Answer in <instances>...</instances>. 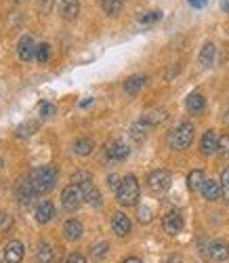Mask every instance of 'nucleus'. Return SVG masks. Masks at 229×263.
<instances>
[{
  "label": "nucleus",
  "mask_w": 229,
  "mask_h": 263,
  "mask_svg": "<svg viewBox=\"0 0 229 263\" xmlns=\"http://www.w3.org/2000/svg\"><path fill=\"white\" fill-rule=\"evenodd\" d=\"M221 187H223V196L229 200V166L223 168V173H221Z\"/></svg>",
  "instance_id": "34"
},
{
  "label": "nucleus",
  "mask_w": 229,
  "mask_h": 263,
  "mask_svg": "<svg viewBox=\"0 0 229 263\" xmlns=\"http://www.w3.org/2000/svg\"><path fill=\"white\" fill-rule=\"evenodd\" d=\"M84 200V196H82V187L80 185H74L70 183L63 192H61V204L65 211H76Z\"/></svg>",
  "instance_id": "4"
},
{
  "label": "nucleus",
  "mask_w": 229,
  "mask_h": 263,
  "mask_svg": "<svg viewBox=\"0 0 229 263\" xmlns=\"http://www.w3.org/2000/svg\"><path fill=\"white\" fill-rule=\"evenodd\" d=\"M185 105H187V109L192 114H200L202 109L206 107V99L200 95V93H192L189 97H187V101H185Z\"/></svg>",
  "instance_id": "21"
},
{
  "label": "nucleus",
  "mask_w": 229,
  "mask_h": 263,
  "mask_svg": "<svg viewBox=\"0 0 229 263\" xmlns=\"http://www.w3.org/2000/svg\"><path fill=\"white\" fill-rule=\"evenodd\" d=\"M82 223L78 221V219H67V221L63 223V234L67 240H78L82 236Z\"/></svg>",
  "instance_id": "17"
},
{
  "label": "nucleus",
  "mask_w": 229,
  "mask_h": 263,
  "mask_svg": "<svg viewBox=\"0 0 229 263\" xmlns=\"http://www.w3.org/2000/svg\"><path fill=\"white\" fill-rule=\"evenodd\" d=\"M192 141H194V124L189 122H181L168 135V145L173 149H187Z\"/></svg>",
  "instance_id": "3"
},
{
  "label": "nucleus",
  "mask_w": 229,
  "mask_h": 263,
  "mask_svg": "<svg viewBox=\"0 0 229 263\" xmlns=\"http://www.w3.org/2000/svg\"><path fill=\"white\" fill-rule=\"evenodd\" d=\"M93 149H95V143L93 139H88V137H82L74 143V152L78 156H88V154H93Z\"/></svg>",
  "instance_id": "24"
},
{
  "label": "nucleus",
  "mask_w": 229,
  "mask_h": 263,
  "mask_svg": "<svg viewBox=\"0 0 229 263\" xmlns=\"http://www.w3.org/2000/svg\"><path fill=\"white\" fill-rule=\"evenodd\" d=\"M219 147V139H217V133L215 130H206V133L202 135V141H200V152L204 156H211L215 154Z\"/></svg>",
  "instance_id": "10"
},
{
  "label": "nucleus",
  "mask_w": 229,
  "mask_h": 263,
  "mask_svg": "<svg viewBox=\"0 0 229 263\" xmlns=\"http://www.w3.org/2000/svg\"><path fill=\"white\" fill-rule=\"evenodd\" d=\"M166 109H162V107H154V109H149V112H145L143 114V122H147L149 126H156V124H160V122H164L166 120Z\"/></svg>",
  "instance_id": "18"
},
{
  "label": "nucleus",
  "mask_w": 229,
  "mask_h": 263,
  "mask_svg": "<svg viewBox=\"0 0 229 263\" xmlns=\"http://www.w3.org/2000/svg\"><path fill=\"white\" fill-rule=\"evenodd\" d=\"M120 177H118V175H109V177H107V185L109 187H113V190H118V185H120Z\"/></svg>",
  "instance_id": "38"
},
{
  "label": "nucleus",
  "mask_w": 229,
  "mask_h": 263,
  "mask_svg": "<svg viewBox=\"0 0 229 263\" xmlns=\"http://www.w3.org/2000/svg\"><path fill=\"white\" fill-rule=\"evenodd\" d=\"M38 130V122L36 120H28V122H24V124H19L17 126V137H21V139H26V137H32L34 133Z\"/></svg>",
  "instance_id": "27"
},
{
  "label": "nucleus",
  "mask_w": 229,
  "mask_h": 263,
  "mask_svg": "<svg viewBox=\"0 0 229 263\" xmlns=\"http://www.w3.org/2000/svg\"><path fill=\"white\" fill-rule=\"evenodd\" d=\"M36 259H38V263H51L55 259L53 247L49 242H40L38 249H36Z\"/></svg>",
  "instance_id": "19"
},
{
  "label": "nucleus",
  "mask_w": 229,
  "mask_h": 263,
  "mask_svg": "<svg viewBox=\"0 0 229 263\" xmlns=\"http://www.w3.org/2000/svg\"><path fill=\"white\" fill-rule=\"evenodd\" d=\"M162 228H164L166 234L177 236V234L183 230V215H181L179 211H170V213L164 215V219H162Z\"/></svg>",
  "instance_id": "8"
},
{
  "label": "nucleus",
  "mask_w": 229,
  "mask_h": 263,
  "mask_svg": "<svg viewBox=\"0 0 229 263\" xmlns=\"http://www.w3.org/2000/svg\"><path fill=\"white\" fill-rule=\"evenodd\" d=\"M24 255H26V247L21 245L19 240H11L5 249V261L7 263H21Z\"/></svg>",
  "instance_id": "9"
},
{
  "label": "nucleus",
  "mask_w": 229,
  "mask_h": 263,
  "mask_svg": "<svg viewBox=\"0 0 229 263\" xmlns=\"http://www.w3.org/2000/svg\"><path fill=\"white\" fill-rule=\"evenodd\" d=\"M107 251H109V245L107 242H99V245H95L93 249H90V257H93L95 261H101V259H105Z\"/></svg>",
  "instance_id": "29"
},
{
  "label": "nucleus",
  "mask_w": 229,
  "mask_h": 263,
  "mask_svg": "<svg viewBox=\"0 0 229 263\" xmlns=\"http://www.w3.org/2000/svg\"><path fill=\"white\" fill-rule=\"evenodd\" d=\"M82 196H84V200H86L88 204H93V206H101V192L93 185V181L82 185Z\"/></svg>",
  "instance_id": "16"
},
{
  "label": "nucleus",
  "mask_w": 229,
  "mask_h": 263,
  "mask_svg": "<svg viewBox=\"0 0 229 263\" xmlns=\"http://www.w3.org/2000/svg\"><path fill=\"white\" fill-rule=\"evenodd\" d=\"M208 255L215 261H225L229 257V245H225V242H213L211 249H208Z\"/></svg>",
  "instance_id": "23"
},
{
  "label": "nucleus",
  "mask_w": 229,
  "mask_h": 263,
  "mask_svg": "<svg viewBox=\"0 0 229 263\" xmlns=\"http://www.w3.org/2000/svg\"><path fill=\"white\" fill-rule=\"evenodd\" d=\"M36 42H34V38L32 36H24L19 42H17V55H19V59L21 61H32V59H36Z\"/></svg>",
  "instance_id": "7"
},
{
  "label": "nucleus",
  "mask_w": 229,
  "mask_h": 263,
  "mask_svg": "<svg viewBox=\"0 0 229 263\" xmlns=\"http://www.w3.org/2000/svg\"><path fill=\"white\" fill-rule=\"evenodd\" d=\"M93 181V177H90V173H86V171H78V173H74L72 175V183L74 185H84V183H90Z\"/></svg>",
  "instance_id": "31"
},
{
  "label": "nucleus",
  "mask_w": 229,
  "mask_h": 263,
  "mask_svg": "<svg viewBox=\"0 0 229 263\" xmlns=\"http://www.w3.org/2000/svg\"><path fill=\"white\" fill-rule=\"evenodd\" d=\"M65 263H86V259L82 255H78V253H72V255L65 257Z\"/></svg>",
  "instance_id": "37"
},
{
  "label": "nucleus",
  "mask_w": 229,
  "mask_h": 263,
  "mask_svg": "<svg viewBox=\"0 0 229 263\" xmlns=\"http://www.w3.org/2000/svg\"><path fill=\"white\" fill-rule=\"evenodd\" d=\"M57 114V107L53 105V103H49V101H42L40 103V116L42 118H51V116H55Z\"/></svg>",
  "instance_id": "33"
},
{
  "label": "nucleus",
  "mask_w": 229,
  "mask_h": 263,
  "mask_svg": "<svg viewBox=\"0 0 229 263\" xmlns=\"http://www.w3.org/2000/svg\"><path fill=\"white\" fill-rule=\"evenodd\" d=\"M57 175L59 173H57V168L53 164H44V166L34 168L28 179H30V183H32L36 194H49L57 183Z\"/></svg>",
  "instance_id": "1"
},
{
  "label": "nucleus",
  "mask_w": 229,
  "mask_h": 263,
  "mask_svg": "<svg viewBox=\"0 0 229 263\" xmlns=\"http://www.w3.org/2000/svg\"><path fill=\"white\" fill-rule=\"evenodd\" d=\"M128 154H130V149L122 141H111L105 149V156L109 160H124V158H128Z\"/></svg>",
  "instance_id": "11"
},
{
  "label": "nucleus",
  "mask_w": 229,
  "mask_h": 263,
  "mask_svg": "<svg viewBox=\"0 0 229 263\" xmlns=\"http://www.w3.org/2000/svg\"><path fill=\"white\" fill-rule=\"evenodd\" d=\"M36 221L38 223H49L51 219L55 217V206H53V202H49V200H42L38 206H36Z\"/></svg>",
  "instance_id": "15"
},
{
  "label": "nucleus",
  "mask_w": 229,
  "mask_h": 263,
  "mask_svg": "<svg viewBox=\"0 0 229 263\" xmlns=\"http://www.w3.org/2000/svg\"><path fill=\"white\" fill-rule=\"evenodd\" d=\"M34 196H36V192H34L30 179H19V183L15 185V198H17V202L28 206L34 200Z\"/></svg>",
  "instance_id": "6"
},
{
  "label": "nucleus",
  "mask_w": 229,
  "mask_h": 263,
  "mask_svg": "<svg viewBox=\"0 0 229 263\" xmlns=\"http://www.w3.org/2000/svg\"><path fill=\"white\" fill-rule=\"evenodd\" d=\"M124 263H143V261H141V259H137V257H128Z\"/></svg>",
  "instance_id": "42"
},
{
  "label": "nucleus",
  "mask_w": 229,
  "mask_h": 263,
  "mask_svg": "<svg viewBox=\"0 0 229 263\" xmlns=\"http://www.w3.org/2000/svg\"><path fill=\"white\" fill-rule=\"evenodd\" d=\"M189 5H192L194 9H202V7L206 5V0H189Z\"/></svg>",
  "instance_id": "39"
},
{
  "label": "nucleus",
  "mask_w": 229,
  "mask_h": 263,
  "mask_svg": "<svg viewBox=\"0 0 229 263\" xmlns=\"http://www.w3.org/2000/svg\"><path fill=\"white\" fill-rule=\"evenodd\" d=\"M158 19H162V13H160V11H149V13L139 17L141 24H154V21H158Z\"/></svg>",
  "instance_id": "35"
},
{
  "label": "nucleus",
  "mask_w": 229,
  "mask_h": 263,
  "mask_svg": "<svg viewBox=\"0 0 229 263\" xmlns=\"http://www.w3.org/2000/svg\"><path fill=\"white\" fill-rule=\"evenodd\" d=\"M170 181H173L170 173L164 171V168H158V171L149 173V177H147V185H149V190L156 192V194L166 192V190L170 187Z\"/></svg>",
  "instance_id": "5"
},
{
  "label": "nucleus",
  "mask_w": 229,
  "mask_h": 263,
  "mask_svg": "<svg viewBox=\"0 0 229 263\" xmlns=\"http://www.w3.org/2000/svg\"><path fill=\"white\" fill-rule=\"evenodd\" d=\"M139 221H143V223H147V221H151V211H149L147 206H143V209H139Z\"/></svg>",
  "instance_id": "36"
},
{
  "label": "nucleus",
  "mask_w": 229,
  "mask_h": 263,
  "mask_svg": "<svg viewBox=\"0 0 229 263\" xmlns=\"http://www.w3.org/2000/svg\"><path fill=\"white\" fill-rule=\"evenodd\" d=\"M221 9H223L225 13H229V0H221Z\"/></svg>",
  "instance_id": "41"
},
{
  "label": "nucleus",
  "mask_w": 229,
  "mask_h": 263,
  "mask_svg": "<svg viewBox=\"0 0 229 263\" xmlns=\"http://www.w3.org/2000/svg\"><path fill=\"white\" fill-rule=\"evenodd\" d=\"M200 192H202V196H204V198H206V200H211V202H215V200H219V198H221V194H223V187H221V183H219V181H213V179H206Z\"/></svg>",
  "instance_id": "13"
},
{
  "label": "nucleus",
  "mask_w": 229,
  "mask_h": 263,
  "mask_svg": "<svg viewBox=\"0 0 229 263\" xmlns=\"http://www.w3.org/2000/svg\"><path fill=\"white\" fill-rule=\"evenodd\" d=\"M111 230L116 236H126L130 232V219L124 213H113L111 217Z\"/></svg>",
  "instance_id": "12"
},
{
  "label": "nucleus",
  "mask_w": 229,
  "mask_h": 263,
  "mask_svg": "<svg viewBox=\"0 0 229 263\" xmlns=\"http://www.w3.org/2000/svg\"><path fill=\"white\" fill-rule=\"evenodd\" d=\"M213 61H215V45L213 42H206L200 51V63L204 68H208V65H213Z\"/></svg>",
  "instance_id": "26"
},
{
  "label": "nucleus",
  "mask_w": 229,
  "mask_h": 263,
  "mask_svg": "<svg viewBox=\"0 0 229 263\" xmlns=\"http://www.w3.org/2000/svg\"><path fill=\"white\" fill-rule=\"evenodd\" d=\"M204 173L200 171V168H196V171H192L189 175H187V187L192 190V192H198V190H202V185H204Z\"/></svg>",
  "instance_id": "25"
},
{
  "label": "nucleus",
  "mask_w": 229,
  "mask_h": 263,
  "mask_svg": "<svg viewBox=\"0 0 229 263\" xmlns=\"http://www.w3.org/2000/svg\"><path fill=\"white\" fill-rule=\"evenodd\" d=\"M59 13L65 21H74L80 13V3L78 0H61V5H59Z\"/></svg>",
  "instance_id": "14"
},
{
  "label": "nucleus",
  "mask_w": 229,
  "mask_h": 263,
  "mask_svg": "<svg viewBox=\"0 0 229 263\" xmlns=\"http://www.w3.org/2000/svg\"><path fill=\"white\" fill-rule=\"evenodd\" d=\"M217 154H219L221 158H229V135H223V137L219 139Z\"/></svg>",
  "instance_id": "32"
},
{
  "label": "nucleus",
  "mask_w": 229,
  "mask_h": 263,
  "mask_svg": "<svg viewBox=\"0 0 229 263\" xmlns=\"http://www.w3.org/2000/svg\"><path fill=\"white\" fill-rule=\"evenodd\" d=\"M164 263H183V261H181V257H179V255H168Z\"/></svg>",
  "instance_id": "40"
},
{
  "label": "nucleus",
  "mask_w": 229,
  "mask_h": 263,
  "mask_svg": "<svg viewBox=\"0 0 229 263\" xmlns=\"http://www.w3.org/2000/svg\"><path fill=\"white\" fill-rule=\"evenodd\" d=\"M49 57H51V47L47 45V42H42V45L36 47V59H38V63H47Z\"/></svg>",
  "instance_id": "30"
},
{
  "label": "nucleus",
  "mask_w": 229,
  "mask_h": 263,
  "mask_svg": "<svg viewBox=\"0 0 229 263\" xmlns=\"http://www.w3.org/2000/svg\"><path fill=\"white\" fill-rule=\"evenodd\" d=\"M139 181H137L135 175H126V177L120 181L118 190H116V198L122 206H135L137 202H139Z\"/></svg>",
  "instance_id": "2"
},
{
  "label": "nucleus",
  "mask_w": 229,
  "mask_h": 263,
  "mask_svg": "<svg viewBox=\"0 0 229 263\" xmlns=\"http://www.w3.org/2000/svg\"><path fill=\"white\" fill-rule=\"evenodd\" d=\"M151 126L147 124V122H143V120H139V122H135L132 126H130V137L137 141V143H141L145 137H147V130H149Z\"/></svg>",
  "instance_id": "20"
},
{
  "label": "nucleus",
  "mask_w": 229,
  "mask_h": 263,
  "mask_svg": "<svg viewBox=\"0 0 229 263\" xmlns=\"http://www.w3.org/2000/svg\"><path fill=\"white\" fill-rule=\"evenodd\" d=\"M145 76H130L126 82H124V91L128 93V95H137L141 89H143V84H145Z\"/></svg>",
  "instance_id": "22"
},
{
  "label": "nucleus",
  "mask_w": 229,
  "mask_h": 263,
  "mask_svg": "<svg viewBox=\"0 0 229 263\" xmlns=\"http://www.w3.org/2000/svg\"><path fill=\"white\" fill-rule=\"evenodd\" d=\"M99 3L107 15H118L122 11V0H99Z\"/></svg>",
  "instance_id": "28"
}]
</instances>
